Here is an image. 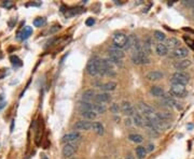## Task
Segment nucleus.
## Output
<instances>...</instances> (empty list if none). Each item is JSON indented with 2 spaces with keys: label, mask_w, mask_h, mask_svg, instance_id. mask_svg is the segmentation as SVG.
<instances>
[{
  "label": "nucleus",
  "mask_w": 194,
  "mask_h": 159,
  "mask_svg": "<svg viewBox=\"0 0 194 159\" xmlns=\"http://www.w3.org/2000/svg\"><path fill=\"white\" fill-rule=\"evenodd\" d=\"M80 109L81 110H87V111H93L96 114H104L107 111V108L105 104H99V103H92V102H86V101H81L79 103Z\"/></svg>",
  "instance_id": "f257e3e1"
},
{
  "label": "nucleus",
  "mask_w": 194,
  "mask_h": 159,
  "mask_svg": "<svg viewBox=\"0 0 194 159\" xmlns=\"http://www.w3.org/2000/svg\"><path fill=\"white\" fill-rule=\"evenodd\" d=\"M99 64H100V58L98 56H93L87 61L86 72L91 76L97 75L99 73Z\"/></svg>",
  "instance_id": "f03ea898"
},
{
  "label": "nucleus",
  "mask_w": 194,
  "mask_h": 159,
  "mask_svg": "<svg viewBox=\"0 0 194 159\" xmlns=\"http://www.w3.org/2000/svg\"><path fill=\"white\" fill-rule=\"evenodd\" d=\"M171 85H183L186 86V84L189 83L190 79H189V75H186V73H182V72H176L171 75Z\"/></svg>",
  "instance_id": "7ed1b4c3"
},
{
  "label": "nucleus",
  "mask_w": 194,
  "mask_h": 159,
  "mask_svg": "<svg viewBox=\"0 0 194 159\" xmlns=\"http://www.w3.org/2000/svg\"><path fill=\"white\" fill-rule=\"evenodd\" d=\"M132 61L135 65H148L150 64V57L147 54H145L142 51L137 53H133L132 55Z\"/></svg>",
  "instance_id": "20e7f679"
},
{
  "label": "nucleus",
  "mask_w": 194,
  "mask_h": 159,
  "mask_svg": "<svg viewBox=\"0 0 194 159\" xmlns=\"http://www.w3.org/2000/svg\"><path fill=\"white\" fill-rule=\"evenodd\" d=\"M126 42H127V36L123 32H115L113 35V44H115V47H118V49H124Z\"/></svg>",
  "instance_id": "39448f33"
},
{
  "label": "nucleus",
  "mask_w": 194,
  "mask_h": 159,
  "mask_svg": "<svg viewBox=\"0 0 194 159\" xmlns=\"http://www.w3.org/2000/svg\"><path fill=\"white\" fill-rule=\"evenodd\" d=\"M62 141L65 144H78L81 141V134L76 131L70 132V133H67L63 137Z\"/></svg>",
  "instance_id": "423d86ee"
},
{
  "label": "nucleus",
  "mask_w": 194,
  "mask_h": 159,
  "mask_svg": "<svg viewBox=\"0 0 194 159\" xmlns=\"http://www.w3.org/2000/svg\"><path fill=\"white\" fill-rule=\"evenodd\" d=\"M138 110H139V112L141 113V115L144 117H151L155 114L153 108L150 107L149 104H147L145 102L138 103Z\"/></svg>",
  "instance_id": "0eeeda50"
},
{
  "label": "nucleus",
  "mask_w": 194,
  "mask_h": 159,
  "mask_svg": "<svg viewBox=\"0 0 194 159\" xmlns=\"http://www.w3.org/2000/svg\"><path fill=\"white\" fill-rule=\"evenodd\" d=\"M78 149V144H65L62 149V154L65 158H70L76 154Z\"/></svg>",
  "instance_id": "6e6552de"
},
{
  "label": "nucleus",
  "mask_w": 194,
  "mask_h": 159,
  "mask_svg": "<svg viewBox=\"0 0 194 159\" xmlns=\"http://www.w3.org/2000/svg\"><path fill=\"white\" fill-rule=\"evenodd\" d=\"M171 95L175 96V97H178V98H182L186 95V89L183 85H171Z\"/></svg>",
  "instance_id": "1a4fd4ad"
},
{
  "label": "nucleus",
  "mask_w": 194,
  "mask_h": 159,
  "mask_svg": "<svg viewBox=\"0 0 194 159\" xmlns=\"http://www.w3.org/2000/svg\"><path fill=\"white\" fill-rule=\"evenodd\" d=\"M120 105H121V111L123 112V114L126 115V116H134L136 112L130 101H126V100L122 101Z\"/></svg>",
  "instance_id": "9d476101"
},
{
  "label": "nucleus",
  "mask_w": 194,
  "mask_h": 159,
  "mask_svg": "<svg viewBox=\"0 0 194 159\" xmlns=\"http://www.w3.org/2000/svg\"><path fill=\"white\" fill-rule=\"evenodd\" d=\"M108 54L110 58L113 59H118V60H122L125 57V53L123 50L118 49V47H111L108 50Z\"/></svg>",
  "instance_id": "9b49d317"
},
{
  "label": "nucleus",
  "mask_w": 194,
  "mask_h": 159,
  "mask_svg": "<svg viewBox=\"0 0 194 159\" xmlns=\"http://www.w3.org/2000/svg\"><path fill=\"white\" fill-rule=\"evenodd\" d=\"M189 54V51L186 47H178V49L174 50L171 52V58H176V59H182L186 58Z\"/></svg>",
  "instance_id": "f8f14e48"
},
{
  "label": "nucleus",
  "mask_w": 194,
  "mask_h": 159,
  "mask_svg": "<svg viewBox=\"0 0 194 159\" xmlns=\"http://www.w3.org/2000/svg\"><path fill=\"white\" fill-rule=\"evenodd\" d=\"M92 123L89 120H79L74 125V128L79 131H87V130L92 129Z\"/></svg>",
  "instance_id": "ddd939ff"
},
{
  "label": "nucleus",
  "mask_w": 194,
  "mask_h": 159,
  "mask_svg": "<svg viewBox=\"0 0 194 159\" xmlns=\"http://www.w3.org/2000/svg\"><path fill=\"white\" fill-rule=\"evenodd\" d=\"M111 95L108 93H100V94H96L95 98H94V101L96 103H99V104H104V103H108L111 101Z\"/></svg>",
  "instance_id": "4468645a"
},
{
  "label": "nucleus",
  "mask_w": 194,
  "mask_h": 159,
  "mask_svg": "<svg viewBox=\"0 0 194 159\" xmlns=\"http://www.w3.org/2000/svg\"><path fill=\"white\" fill-rule=\"evenodd\" d=\"M163 78H164V73L162 71H159V70L151 71V72H149V73H147V75H146V79L151 82L160 81V80H162Z\"/></svg>",
  "instance_id": "2eb2a0df"
},
{
  "label": "nucleus",
  "mask_w": 194,
  "mask_h": 159,
  "mask_svg": "<svg viewBox=\"0 0 194 159\" xmlns=\"http://www.w3.org/2000/svg\"><path fill=\"white\" fill-rule=\"evenodd\" d=\"M33 33V28L29 27V26H26V27L22 28L21 30L18 32V40H26L28 39L29 37L31 36Z\"/></svg>",
  "instance_id": "dca6fc26"
},
{
  "label": "nucleus",
  "mask_w": 194,
  "mask_h": 159,
  "mask_svg": "<svg viewBox=\"0 0 194 159\" xmlns=\"http://www.w3.org/2000/svg\"><path fill=\"white\" fill-rule=\"evenodd\" d=\"M161 103H163V105H165V107H168V108L176 107L177 109H180V107H179V105H177L178 103H177L176 101L174 100V98L171 97V95H164V97L162 98Z\"/></svg>",
  "instance_id": "f3484780"
},
{
  "label": "nucleus",
  "mask_w": 194,
  "mask_h": 159,
  "mask_svg": "<svg viewBox=\"0 0 194 159\" xmlns=\"http://www.w3.org/2000/svg\"><path fill=\"white\" fill-rule=\"evenodd\" d=\"M164 44L166 45V47L171 51L178 49V47H180V41L178 39H176V38H169V39H166V41L164 42Z\"/></svg>",
  "instance_id": "a211bd4d"
},
{
  "label": "nucleus",
  "mask_w": 194,
  "mask_h": 159,
  "mask_svg": "<svg viewBox=\"0 0 194 159\" xmlns=\"http://www.w3.org/2000/svg\"><path fill=\"white\" fill-rule=\"evenodd\" d=\"M142 52L147 54L148 56L152 54V40L150 37H147L142 42Z\"/></svg>",
  "instance_id": "6ab92c4d"
},
{
  "label": "nucleus",
  "mask_w": 194,
  "mask_h": 159,
  "mask_svg": "<svg viewBox=\"0 0 194 159\" xmlns=\"http://www.w3.org/2000/svg\"><path fill=\"white\" fill-rule=\"evenodd\" d=\"M116 86H118V84H116L115 82L109 81L105 84H101V85L99 86V88H100L101 90H104V93H109V91L115 90L116 88Z\"/></svg>",
  "instance_id": "aec40b11"
},
{
  "label": "nucleus",
  "mask_w": 194,
  "mask_h": 159,
  "mask_svg": "<svg viewBox=\"0 0 194 159\" xmlns=\"http://www.w3.org/2000/svg\"><path fill=\"white\" fill-rule=\"evenodd\" d=\"M84 11L85 10H84L83 8H81V7L68 9V10H66V12H65V16H66V17H72V16H74V15H78V14L83 13Z\"/></svg>",
  "instance_id": "412c9836"
},
{
  "label": "nucleus",
  "mask_w": 194,
  "mask_h": 159,
  "mask_svg": "<svg viewBox=\"0 0 194 159\" xmlns=\"http://www.w3.org/2000/svg\"><path fill=\"white\" fill-rule=\"evenodd\" d=\"M155 53L159 56H166L168 54V49L164 43H157V44H155Z\"/></svg>",
  "instance_id": "4be33fe9"
},
{
  "label": "nucleus",
  "mask_w": 194,
  "mask_h": 159,
  "mask_svg": "<svg viewBox=\"0 0 194 159\" xmlns=\"http://www.w3.org/2000/svg\"><path fill=\"white\" fill-rule=\"evenodd\" d=\"M191 65H192L191 60H189V59H182V60H179V61L175 62L174 67H175V68H176L177 70H183V69H186L188 67H190Z\"/></svg>",
  "instance_id": "5701e85b"
},
{
  "label": "nucleus",
  "mask_w": 194,
  "mask_h": 159,
  "mask_svg": "<svg viewBox=\"0 0 194 159\" xmlns=\"http://www.w3.org/2000/svg\"><path fill=\"white\" fill-rule=\"evenodd\" d=\"M80 115H81L82 117H84L86 120H93V119H96L97 118V115L95 112H93V111H87V110H81L80 111Z\"/></svg>",
  "instance_id": "b1692460"
},
{
  "label": "nucleus",
  "mask_w": 194,
  "mask_h": 159,
  "mask_svg": "<svg viewBox=\"0 0 194 159\" xmlns=\"http://www.w3.org/2000/svg\"><path fill=\"white\" fill-rule=\"evenodd\" d=\"M150 94H151L153 97H156V98H160L164 97L165 95V91L162 87H160V86H152L151 89H150Z\"/></svg>",
  "instance_id": "393cba45"
},
{
  "label": "nucleus",
  "mask_w": 194,
  "mask_h": 159,
  "mask_svg": "<svg viewBox=\"0 0 194 159\" xmlns=\"http://www.w3.org/2000/svg\"><path fill=\"white\" fill-rule=\"evenodd\" d=\"M95 96H96V93L94 89H86L83 94H82V99H83V101L89 102L91 100H94Z\"/></svg>",
  "instance_id": "a878e982"
},
{
  "label": "nucleus",
  "mask_w": 194,
  "mask_h": 159,
  "mask_svg": "<svg viewBox=\"0 0 194 159\" xmlns=\"http://www.w3.org/2000/svg\"><path fill=\"white\" fill-rule=\"evenodd\" d=\"M92 129L94 130V131L96 132L98 136H103L104 133H105V128H104V125L101 124V123L99 122H95L93 123V125H92Z\"/></svg>",
  "instance_id": "bb28decb"
},
{
  "label": "nucleus",
  "mask_w": 194,
  "mask_h": 159,
  "mask_svg": "<svg viewBox=\"0 0 194 159\" xmlns=\"http://www.w3.org/2000/svg\"><path fill=\"white\" fill-rule=\"evenodd\" d=\"M133 123L137 127L144 126V117H142V115L139 114V113H135L134 116H133Z\"/></svg>",
  "instance_id": "cd10ccee"
},
{
  "label": "nucleus",
  "mask_w": 194,
  "mask_h": 159,
  "mask_svg": "<svg viewBox=\"0 0 194 159\" xmlns=\"http://www.w3.org/2000/svg\"><path fill=\"white\" fill-rule=\"evenodd\" d=\"M135 153H136V156H137L138 159H145L146 156H147V149H146L145 146H138V147H136L135 149Z\"/></svg>",
  "instance_id": "c85d7f7f"
},
{
  "label": "nucleus",
  "mask_w": 194,
  "mask_h": 159,
  "mask_svg": "<svg viewBox=\"0 0 194 159\" xmlns=\"http://www.w3.org/2000/svg\"><path fill=\"white\" fill-rule=\"evenodd\" d=\"M10 61H11L12 66H13L14 68H19V67L23 66V61H22L16 55H11V56H10Z\"/></svg>",
  "instance_id": "c756f323"
},
{
  "label": "nucleus",
  "mask_w": 194,
  "mask_h": 159,
  "mask_svg": "<svg viewBox=\"0 0 194 159\" xmlns=\"http://www.w3.org/2000/svg\"><path fill=\"white\" fill-rule=\"evenodd\" d=\"M153 37L155 40L159 41V43H164L165 41H166V36H165L164 32H162V31L160 30H155L153 32Z\"/></svg>",
  "instance_id": "7c9ffc66"
},
{
  "label": "nucleus",
  "mask_w": 194,
  "mask_h": 159,
  "mask_svg": "<svg viewBox=\"0 0 194 159\" xmlns=\"http://www.w3.org/2000/svg\"><path fill=\"white\" fill-rule=\"evenodd\" d=\"M128 139L132 142H134V143H141V142L144 141V137L138 133H130V136H128Z\"/></svg>",
  "instance_id": "2f4dec72"
},
{
  "label": "nucleus",
  "mask_w": 194,
  "mask_h": 159,
  "mask_svg": "<svg viewBox=\"0 0 194 159\" xmlns=\"http://www.w3.org/2000/svg\"><path fill=\"white\" fill-rule=\"evenodd\" d=\"M47 24V20L44 17H37L33 20V26L35 27H43Z\"/></svg>",
  "instance_id": "473e14b6"
},
{
  "label": "nucleus",
  "mask_w": 194,
  "mask_h": 159,
  "mask_svg": "<svg viewBox=\"0 0 194 159\" xmlns=\"http://www.w3.org/2000/svg\"><path fill=\"white\" fill-rule=\"evenodd\" d=\"M110 111L113 114H118L121 111V105H119V103H112L110 107Z\"/></svg>",
  "instance_id": "72a5a7b5"
},
{
  "label": "nucleus",
  "mask_w": 194,
  "mask_h": 159,
  "mask_svg": "<svg viewBox=\"0 0 194 159\" xmlns=\"http://www.w3.org/2000/svg\"><path fill=\"white\" fill-rule=\"evenodd\" d=\"M10 74V69L9 68H2L0 69V80H3L7 78Z\"/></svg>",
  "instance_id": "f704fd0d"
},
{
  "label": "nucleus",
  "mask_w": 194,
  "mask_h": 159,
  "mask_svg": "<svg viewBox=\"0 0 194 159\" xmlns=\"http://www.w3.org/2000/svg\"><path fill=\"white\" fill-rule=\"evenodd\" d=\"M181 3L183 4L186 8H189V9H194V0H183Z\"/></svg>",
  "instance_id": "c9c22d12"
},
{
  "label": "nucleus",
  "mask_w": 194,
  "mask_h": 159,
  "mask_svg": "<svg viewBox=\"0 0 194 159\" xmlns=\"http://www.w3.org/2000/svg\"><path fill=\"white\" fill-rule=\"evenodd\" d=\"M1 7L6 9H11L13 7V1H3L1 3Z\"/></svg>",
  "instance_id": "e433bc0d"
},
{
  "label": "nucleus",
  "mask_w": 194,
  "mask_h": 159,
  "mask_svg": "<svg viewBox=\"0 0 194 159\" xmlns=\"http://www.w3.org/2000/svg\"><path fill=\"white\" fill-rule=\"evenodd\" d=\"M60 29V26L59 25H55V26H53L51 29H48V35H51V33H54V32H56V31H58Z\"/></svg>",
  "instance_id": "4c0bfd02"
},
{
  "label": "nucleus",
  "mask_w": 194,
  "mask_h": 159,
  "mask_svg": "<svg viewBox=\"0 0 194 159\" xmlns=\"http://www.w3.org/2000/svg\"><path fill=\"white\" fill-rule=\"evenodd\" d=\"M184 41H186V42L189 44V46L194 51V41H192L190 38H186V37H184Z\"/></svg>",
  "instance_id": "58836bf2"
},
{
  "label": "nucleus",
  "mask_w": 194,
  "mask_h": 159,
  "mask_svg": "<svg viewBox=\"0 0 194 159\" xmlns=\"http://www.w3.org/2000/svg\"><path fill=\"white\" fill-rule=\"evenodd\" d=\"M94 24H95V20L94 18H87V20L85 21V25L86 26H89V27H91V26H93Z\"/></svg>",
  "instance_id": "ea45409f"
},
{
  "label": "nucleus",
  "mask_w": 194,
  "mask_h": 159,
  "mask_svg": "<svg viewBox=\"0 0 194 159\" xmlns=\"http://www.w3.org/2000/svg\"><path fill=\"white\" fill-rule=\"evenodd\" d=\"M146 149H147V152H152L154 149V144L152 143H149L147 145V147H146Z\"/></svg>",
  "instance_id": "a19ab883"
},
{
  "label": "nucleus",
  "mask_w": 194,
  "mask_h": 159,
  "mask_svg": "<svg viewBox=\"0 0 194 159\" xmlns=\"http://www.w3.org/2000/svg\"><path fill=\"white\" fill-rule=\"evenodd\" d=\"M41 4V2H30V3H27V7L33 6V7H39Z\"/></svg>",
  "instance_id": "79ce46f5"
},
{
  "label": "nucleus",
  "mask_w": 194,
  "mask_h": 159,
  "mask_svg": "<svg viewBox=\"0 0 194 159\" xmlns=\"http://www.w3.org/2000/svg\"><path fill=\"white\" fill-rule=\"evenodd\" d=\"M125 159H135V157L133 156V154L127 153V154H126V156H125Z\"/></svg>",
  "instance_id": "37998d69"
},
{
  "label": "nucleus",
  "mask_w": 194,
  "mask_h": 159,
  "mask_svg": "<svg viewBox=\"0 0 194 159\" xmlns=\"http://www.w3.org/2000/svg\"><path fill=\"white\" fill-rule=\"evenodd\" d=\"M14 22H16V18H12V20L9 22V26H10V28H13V24H14Z\"/></svg>",
  "instance_id": "c03bdc74"
},
{
  "label": "nucleus",
  "mask_w": 194,
  "mask_h": 159,
  "mask_svg": "<svg viewBox=\"0 0 194 159\" xmlns=\"http://www.w3.org/2000/svg\"><path fill=\"white\" fill-rule=\"evenodd\" d=\"M6 104H7V102H6V101H1V102H0V111H1L2 109H3L4 107H6Z\"/></svg>",
  "instance_id": "a18cd8bd"
},
{
  "label": "nucleus",
  "mask_w": 194,
  "mask_h": 159,
  "mask_svg": "<svg viewBox=\"0 0 194 159\" xmlns=\"http://www.w3.org/2000/svg\"><path fill=\"white\" fill-rule=\"evenodd\" d=\"M130 124H132V123H130V118H126L125 119V125H126V126H130Z\"/></svg>",
  "instance_id": "49530a36"
},
{
  "label": "nucleus",
  "mask_w": 194,
  "mask_h": 159,
  "mask_svg": "<svg viewBox=\"0 0 194 159\" xmlns=\"http://www.w3.org/2000/svg\"><path fill=\"white\" fill-rule=\"evenodd\" d=\"M41 159H48V156H47V155L42 154V155H41Z\"/></svg>",
  "instance_id": "de8ad7c7"
},
{
  "label": "nucleus",
  "mask_w": 194,
  "mask_h": 159,
  "mask_svg": "<svg viewBox=\"0 0 194 159\" xmlns=\"http://www.w3.org/2000/svg\"><path fill=\"white\" fill-rule=\"evenodd\" d=\"M104 159H107V158H104Z\"/></svg>",
  "instance_id": "09e8293b"
}]
</instances>
